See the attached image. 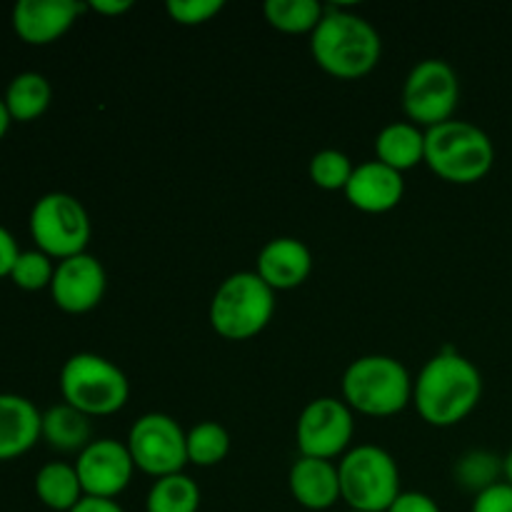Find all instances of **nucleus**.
Wrapping results in <instances>:
<instances>
[{"mask_svg": "<svg viewBox=\"0 0 512 512\" xmlns=\"http://www.w3.org/2000/svg\"><path fill=\"white\" fill-rule=\"evenodd\" d=\"M60 395L88 418H105L128 405L130 383L113 360L98 353H75L60 368Z\"/></svg>", "mask_w": 512, "mask_h": 512, "instance_id": "423d86ee", "label": "nucleus"}, {"mask_svg": "<svg viewBox=\"0 0 512 512\" xmlns=\"http://www.w3.org/2000/svg\"><path fill=\"white\" fill-rule=\"evenodd\" d=\"M108 275L95 255L80 253L55 265L50 295L63 313L83 315L103 303Z\"/></svg>", "mask_w": 512, "mask_h": 512, "instance_id": "ddd939ff", "label": "nucleus"}, {"mask_svg": "<svg viewBox=\"0 0 512 512\" xmlns=\"http://www.w3.org/2000/svg\"><path fill=\"white\" fill-rule=\"evenodd\" d=\"M388 512H443L440 505L435 503L430 495L418 493V490H403L398 495L393 505H390Z\"/></svg>", "mask_w": 512, "mask_h": 512, "instance_id": "7c9ffc66", "label": "nucleus"}, {"mask_svg": "<svg viewBox=\"0 0 512 512\" xmlns=\"http://www.w3.org/2000/svg\"><path fill=\"white\" fill-rule=\"evenodd\" d=\"M460 100V80L448 60H420L403 85V110L418 128H438L453 120Z\"/></svg>", "mask_w": 512, "mask_h": 512, "instance_id": "1a4fd4ad", "label": "nucleus"}, {"mask_svg": "<svg viewBox=\"0 0 512 512\" xmlns=\"http://www.w3.org/2000/svg\"><path fill=\"white\" fill-rule=\"evenodd\" d=\"M310 53L333 78L358 80L378 68L383 40L368 18L343 8H330L310 35Z\"/></svg>", "mask_w": 512, "mask_h": 512, "instance_id": "f03ea898", "label": "nucleus"}, {"mask_svg": "<svg viewBox=\"0 0 512 512\" xmlns=\"http://www.w3.org/2000/svg\"><path fill=\"white\" fill-rule=\"evenodd\" d=\"M53 258H48L45 253L35 250H20L18 260H15L13 270H10V280H13L15 288L25 290V293H38V290H50L55 275Z\"/></svg>", "mask_w": 512, "mask_h": 512, "instance_id": "bb28decb", "label": "nucleus"}, {"mask_svg": "<svg viewBox=\"0 0 512 512\" xmlns=\"http://www.w3.org/2000/svg\"><path fill=\"white\" fill-rule=\"evenodd\" d=\"M130 8H133V3H130V0H90L88 3V10H93V13H98V15H105V18L123 15V13H128Z\"/></svg>", "mask_w": 512, "mask_h": 512, "instance_id": "473e14b6", "label": "nucleus"}, {"mask_svg": "<svg viewBox=\"0 0 512 512\" xmlns=\"http://www.w3.org/2000/svg\"><path fill=\"white\" fill-rule=\"evenodd\" d=\"M355 418L345 400L318 398L310 400L298 418L295 438L298 450L305 458L335 460L345 455L353 443Z\"/></svg>", "mask_w": 512, "mask_h": 512, "instance_id": "9b49d317", "label": "nucleus"}, {"mask_svg": "<svg viewBox=\"0 0 512 512\" xmlns=\"http://www.w3.org/2000/svg\"><path fill=\"white\" fill-rule=\"evenodd\" d=\"M3 100L13 123H33L50 108L53 88H50L48 78L43 73L25 70V73H18L10 80Z\"/></svg>", "mask_w": 512, "mask_h": 512, "instance_id": "412c9836", "label": "nucleus"}, {"mask_svg": "<svg viewBox=\"0 0 512 512\" xmlns=\"http://www.w3.org/2000/svg\"><path fill=\"white\" fill-rule=\"evenodd\" d=\"M415 380L398 358L363 355L343 373V400L370 418H390L413 403Z\"/></svg>", "mask_w": 512, "mask_h": 512, "instance_id": "20e7f679", "label": "nucleus"}, {"mask_svg": "<svg viewBox=\"0 0 512 512\" xmlns=\"http://www.w3.org/2000/svg\"><path fill=\"white\" fill-rule=\"evenodd\" d=\"M128 450L135 468L150 478L183 473L188 465V433L165 413H145L128 433Z\"/></svg>", "mask_w": 512, "mask_h": 512, "instance_id": "9d476101", "label": "nucleus"}, {"mask_svg": "<svg viewBox=\"0 0 512 512\" xmlns=\"http://www.w3.org/2000/svg\"><path fill=\"white\" fill-rule=\"evenodd\" d=\"M88 3L75 0H18L13 8V30L23 43L50 45L75 25Z\"/></svg>", "mask_w": 512, "mask_h": 512, "instance_id": "4468645a", "label": "nucleus"}, {"mask_svg": "<svg viewBox=\"0 0 512 512\" xmlns=\"http://www.w3.org/2000/svg\"><path fill=\"white\" fill-rule=\"evenodd\" d=\"M230 453V435L223 425L205 420L188 430V463L198 468L220 465Z\"/></svg>", "mask_w": 512, "mask_h": 512, "instance_id": "393cba45", "label": "nucleus"}, {"mask_svg": "<svg viewBox=\"0 0 512 512\" xmlns=\"http://www.w3.org/2000/svg\"><path fill=\"white\" fill-rule=\"evenodd\" d=\"M43 440V413L33 400L0 393V463L23 458Z\"/></svg>", "mask_w": 512, "mask_h": 512, "instance_id": "dca6fc26", "label": "nucleus"}, {"mask_svg": "<svg viewBox=\"0 0 512 512\" xmlns=\"http://www.w3.org/2000/svg\"><path fill=\"white\" fill-rule=\"evenodd\" d=\"M503 475V460L488 450H470L455 465V478L465 490H473L475 495L493 488L500 483Z\"/></svg>", "mask_w": 512, "mask_h": 512, "instance_id": "a878e982", "label": "nucleus"}, {"mask_svg": "<svg viewBox=\"0 0 512 512\" xmlns=\"http://www.w3.org/2000/svg\"><path fill=\"white\" fill-rule=\"evenodd\" d=\"M43 440L58 453H83L93 443L90 418L73 405L60 403L43 413Z\"/></svg>", "mask_w": 512, "mask_h": 512, "instance_id": "aec40b11", "label": "nucleus"}, {"mask_svg": "<svg viewBox=\"0 0 512 512\" xmlns=\"http://www.w3.org/2000/svg\"><path fill=\"white\" fill-rule=\"evenodd\" d=\"M200 488L190 475L178 473L158 478L148 490L145 512H198Z\"/></svg>", "mask_w": 512, "mask_h": 512, "instance_id": "5701e85b", "label": "nucleus"}, {"mask_svg": "<svg viewBox=\"0 0 512 512\" xmlns=\"http://www.w3.org/2000/svg\"><path fill=\"white\" fill-rule=\"evenodd\" d=\"M470 512H512V485L500 480L493 488L478 493Z\"/></svg>", "mask_w": 512, "mask_h": 512, "instance_id": "c756f323", "label": "nucleus"}, {"mask_svg": "<svg viewBox=\"0 0 512 512\" xmlns=\"http://www.w3.org/2000/svg\"><path fill=\"white\" fill-rule=\"evenodd\" d=\"M375 155L388 168L405 173L425 163V130H420L410 120L385 125L375 138Z\"/></svg>", "mask_w": 512, "mask_h": 512, "instance_id": "6ab92c4d", "label": "nucleus"}, {"mask_svg": "<svg viewBox=\"0 0 512 512\" xmlns=\"http://www.w3.org/2000/svg\"><path fill=\"white\" fill-rule=\"evenodd\" d=\"M353 170L355 165L350 163V158L345 153H340V150H320V153H315L313 158H310V165H308V173H310V180H313L318 188L323 190H343L348 188L350 178H353Z\"/></svg>", "mask_w": 512, "mask_h": 512, "instance_id": "cd10ccee", "label": "nucleus"}, {"mask_svg": "<svg viewBox=\"0 0 512 512\" xmlns=\"http://www.w3.org/2000/svg\"><path fill=\"white\" fill-rule=\"evenodd\" d=\"M275 315V290L255 270L228 275L210 300L208 318L225 340H250L268 328Z\"/></svg>", "mask_w": 512, "mask_h": 512, "instance_id": "39448f33", "label": "nucleus"}, {"mask_svg": "<svg viewBox=\"0 0 512 512\" xmlns=\"http://www.w3.org/2000/svg\"><path fill=\"white\" fill-rule=\"evenodd\" d=\"M18 255V240L13 238V233L5 225H0V278H10V270H13Z\"/></svg>", "mask_w": 512, "mask_h": 512, "instance_id": "2f4dec72", "label": "nucleus"}, {"mask_svg": "<svg viewBox=\"0 0 512 512\" xmlns=\"http://www.w3.org/2000/svg\"><path fill=\"white\" fill-rule=\"evenodd\" d=\"M35 495L45 508L55 512H70L85 498L75 465L60 463V460L45 463L35 473Z\"/></svg>", "mask_w": 512, "mask_h": 512, "instance_id": "4be33fe9", "label": "nucleus"}, {"mask_svg": "<svg viewBox=\"0 0 512 512\" xmlns=\"http://www.w3.org/2000/svg\"><path fill=\"white\" fill-rule=\"evenodd\" d=\"M405 195L403 173L388 168L380 160L355 165L353 178L345 188V198L363 213H388L398 208Z\"/></svg>", "mask_w": 512, "mask_h": 512, "instance_id": "2eb2a0df", "label": "nucleus"}, {"mask_svg": "<svg viewBox=\"0 0 512 512\" xmlns=\"http://www.w3.org/2000/svg\"><path fill=\"white\" fill-rule=\"evenodd\" d=\"M35 248L53 260H68L85 253L90 243V215L85 205L70 193H45L35 200L28 218Z\"/></svg>", "mask_w": 512, "mask_h": 512, "instance_id": "6e6552de", "label": "nucleus"}, {"mask_svg": "<svg viewBox=\"0 0 512 512\" xmlns=\"http://www.w3.org/2000/svg\"><path fill=\"white\" fill-rule=\"evenodd\" d=\"M85 498L115 500L133 480L135 468L125 443L113 438L93 440L75 460Z\"/></svg>", "mask_w": 512, "mask_h": 512, "instance_id": "f8f14e48", "label": "nucleus"}, {"mask_svg": "<svg viewBox=\"0 0 512 512\" xmlns=\"http://www.w3.org/2000/svg\"><path fill=\"white\" fill-rule=\"evenodd\" d=\"M255 273L273 290L300 288L313 273V253L298 238H273L258 253Z\"/></svg>", "mask_w": 512, "mask_h": 512, "instance_id": "f3484780", "label": "nucleus"}, {"mask_svg": "<svg viewBox=\"0 0 512 512\" xmlns=\"http://www.w3.org/2000/svg\"><path fill=\"white\" fill-rule=\"evenodd\" d=\"M265 20L283 33H310L323 20L325 8L318 0H268L263 5Z\"/></svg>", "mask_w": 512, "mask_h": 512, "instance_id": "b1692460", "label": "nucleus"}, {"mask_svg": "<svg viewBox=\"0 0 512 512\" xmlns=\"http://www.w3.org/2000/svg\"><path fill=\"white\" fill-rule=\"evenodd\" d=\"M483 398V375L473 360L458 350L433 355L420 370L413 388L418 415L433 428H453L463 423Z\"/></svg>", "mask_w": 512, "mask_h": 512, "instance_id": "f257e3e1", "label": "nucleus"}, {"mask_svg": "<svg viewBox=\"0 0 512 512\" xmlns=\"http://www.w3.org/2000/svg\"><path fill=\"white\" fill-rule=\"evenodd\" d=\"M348 512H360V510H348Z\"/></svg>", "mask_w": 512, "mask_h": 512, "instance_id": "e433bc0d", "label": "nucleus"}, {"mask_svg": "<svg viewBox=\"0 0 512 512\" xmlns=\"http://www.w3.org/2000/svg\"><path fill=\"white\" fill-rule=\"evenodd\" d=\"M70 512H125L115 500L105 498H83Z\"/></svg>", "mask_w": 512, "mask_h": 512, "instance_id": "72a5a7b5", "label": "nucleus"}, {"mask_svg": "<svg viewBox=\"0 0 512 512\" xmlns=\"http://www.w3.org/2000/svg\"><path fill=\"white\" fill-rule=\"evenodd\" d=\"M340 493L350 510L388 512L398 500L400 470L393 455L378 445H358L338 463Z\"/></svg>", "mask_w": 512, "mask_h": 512, "instance_id": "0eeeda50", "label": "nucleus"}, {"mask_svg": "<svg viewBox=\"0 0 512 512\" xmlns=\"http://www.w3.org/2000/svg\"><path fill=\"white\" fill-rule=\"evenodd\" d=\"M10 123H13V118H10L8 108H5V100L0 98V140H3L5 135H8V130H10Z\"/></svg>", "mask_w": 512, "mask_h": 512, "instance_id": "f704fd0d", "label": "nucleus"}, {"mask_svg": "<svg viewBox=\"0 0 512 512\" xmlns=\"http://www.w3.org/2000/svg\"><path fill=\"white\" fill-rule=\"evenodd\" d=\"M288 485L295 503L303 505L305 510L323 512L333 508L338 500H343L338 465L333 460L305 458V455H300L293 463V468H290Z\"/></svg>", "mask_w": 512, "mask_h": 512, "instance_id": "a211bd4d", "label": "nucleus"}, {"mask_svg": "<svg viewBox=\"0 0 512 512\" xmlns=\"http://www.w3.org/2000/svg\"><path fill=\"white\" fill-rule=\"evenodd\" d=\"M503 478H505V483L512 485V448H510V453L503 458Z\"/></svg>", "mask_w": 512, "mask_h": 512, "instance_id": "c9c22d12", "label": "nucleus"}, {"mask_svg": "<svg viewBox=\"0 0 512 512\" xmlns=\"http://www.w3.org/2000/svg\"><path fill=\"white\" fill-rule=\"evenodd\" d=\"M165 10L180 25H203L223 10V0H168Z\"/></svg>", "mask_w": 512, "mask_h": 512, "instance_id": "c85d7f7f", "label": "nucleus"}, {"mask_svg": "<svg viewBox=\"0 0 512 512\" xmlns=\"http://www.w3.org/2000/svg\"><path fill=\"white\" fill-rule=\"evenodd\" d=\"M495 145L490 135L468 120H448L425 130V165L445 183L473 185L493 170Z\"/></svg>", "mask_w": 512, "mask_h": 512, "instance_id": "7ed1b4c3", "label": "nucleus"}]
</instances>
